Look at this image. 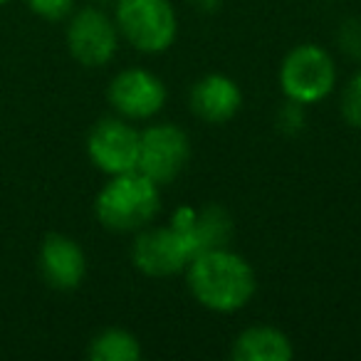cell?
I'll use <instances>...</instances> for the list:
<instances>
[{"label": "cell", "instance_id": "cell-1", "mask_svg": "<svg viewBox=\"0 0 361 361\" xmlns=\"http://www.w3.org/2000/svg\"><path fill=\"white\" fill-rule=\"evenodd\" d=\"M191 297L216 314H233L252 300L257 277L250 262L231 247L198 252L186 267Z\"/></svg>", "mask_w": 361, "mask_h": 361}, {"label": "cell", "instance_id": "cell-2", "mask_svg": "<svg viewBox=\"0 0 361 361\" xmlns=\"http://www.w3.org/2000/svg\"><path fill=\"white\" fill-rule=\"evenodd\" d=\"M161 213V186L141 171L109 176L94 198V216L111 233H139Z\"/></svg>", "mask_w": 361, "mask_h": 361}, {"label": "cell", "instance_id": "cell-3", "mask_svg": "<svg viewBox=\"0 0 361 361\" xmlns=\"http://www.w3.org/2000/svg\"><path fill=\"white\" fill-rule=\"evenodd\" d=\"M114 23L121 40L144 55H161L178 35V16L171 0H116Z\"/></svg>", "mask_w": 361, "mask_h": 361}, {"label": "cell", "instance_id": "cell-4", "mask_svg": "<svg viewBox=\"0 0 361 361\" xmlns=\"http://www.w3.org/2000/svg\"><path fill=\"white\" fill-rule=\"evenodd\" d=\"M280 90L285 99L310 106L326 99L336 87V65L322 45L305 42L292 47L280 65Z\"/></svg>", "mask_w": 361, "mask_h": 361}, {"label": "cell", "instance_id": "cell-5", "mask_svg": "<svg viewBox=\"0 0 361 361\" xmlns=\"http://www.w3.org/2000/svg\"><path fill=\"white\" fill-rule=\"evenodd\" d=\"M191 161V139L186 129L171 121L146 126L139 134V164L136 171L149 176L161 188L173 183Z\"/></svg>", "mask_w": 361, "mask_h": 361}, {"label": "cell", "instance_id": "cell-6", "mask_svg": "<svg viewBox=\"0 0 361 361\" xmlns=\"http://www.w3.org/2000/svg\"><path fill=\"white\" fill-rule=\"evenodd\" d=\"M119 30L114 18L99 6H87L72 13L67 25V50L72 60L87 70H99L114 60L119 50Z\"/></svg>", "mask_w": 361, "mask_h": 361}, {"label": "cell", "instance_id": "cell-7", "mask_svg": "<svg viewBox=\"0 0 361 361\" xmlns=\"http://www.w3.org/2000/svg\"><path fill=\"white\" fill-rule=\"evenodd\" d=\"M111 109L129 121L154 119L169 99L164 80L144 67H126L111 77L106 87Z\"/></svg>", "mask_w": 361, "mask_h": 361}, {"label": "cell", "instance_id": "cell-8", "mask_svg": "<svg viewBox=\"0 0 361 361\" xmlns=\"http://www.w3.org/2000/svg\"><path fill=\"white\" fill-rule=\"evenodd\" d=\"M139 134L124 116H104L87 134V156L106 176L136 171L139 164Z\"/></svg>", "mask_w": 361, "mask_h": 361}, {"label": "cell", "instance_id": "cell-9", "mask_svg": "<svg viewBox=\"0 0 361 361\" xmlns=\"http://www.w3.org/2000/svg\"><path fill=\"white\" fill-rule=\"evenodd\" d=\"M193 260V250L186 238L171 226L166 228H144L136 233L131 243V262L146 277H173L186 272L188 262Z\"/></svg>", "mask_w": 361, "mask_h": 361}, {"label": "cell", "instance_id": "cell-10", "mask_svg": "<svg viewBox=\"0 0 361 361\" xmlns=\"http://www.w3.org/2000/svg\"><path fill=\"white\" fill-rule=\"evenodd\" d=\"M173 231H178L191 245L193 257L198 252L216 250V247H228L233 240V218L218 203H208L203 208L180 206L171 213Z\"/></svg>", "mask_w": 361, "mask_h": 361}, {"label": "cell", "instance_id": "cell-11", "mask_svg": "<svg viewBox=\"0 0 361 361\" xmlns=\"http://www.w3.org/2000/svg\"><path fill=\"white\" fill-rule=\"evenodd\" d=\"M37 267L40 275L52 290L72 292L85 282L87 275V255L82 245L70 235L50 233L42 240L37 252Z\"/></svg>", "mask_w": 361, "mask_h": 361}, {"label": "cell", "instance_id": "cell-12", "mask_svg": "<svg viewBox=\"0 0 361 361\" xmlns=\"http://www.w3.org/2000/svg\"><path fill=\"white\" fill-rule=\"evenodd\" d=\"M243 109V90L233 77L213 72L193 85L191 111L201 121L213 126L228 124Z\"/></svg>", "mask_w": 361, "mask_h": 361}, {"label": "cell", "instance_id": "cell-13", "mask_svg": "<svg viewBox=\"0 0 361 361\" xmlns=\"http://www.w3.org/2000/svg\"><path fill=\"white\" fill-rule=\"evenodd\" d=\"M231 356L235 361H290L295 356L290 336L270 324L245 326L233 339Z\"/></svg>", "mask_w": 361, "mask_h": 361}, {"label": "cell", "instance_id": "cell-14", "mask_svg": "<svg viewBox=\"0 0 361 361\" xmlns=\"http://www.w3.org/2000/svg\"><path fill=\"white\" fill-rule=\"evenodd\" d=\"M87 354L92 361H139L141 341L121 326H109L90 341Z\"/></svg>", "mask_w": 361, "mask_h": 361}, {"label": "cell", "instance_id": "cell-15", "mask_svg": "<svg viewBox=\"0 0 361 361\" xmlns=\"http://www.w3.org/2000/svg\"><path fill=\"white\" fill-rule=\"evenodd\" d=\"M275 126H277V131H282V134H287V136L300 134L307 126V106L292 99L282 102V106L275 114Z\"/></svg>", "mask_w": 361, "mask_h": 361}, {"label": "cell", "instance_id": "cell-16", "mask_svg": "<svg viewBox=\"0 0 361 361\" xmlns=\"http://www.w3.org/2000/svg\"><path fill=\"white\" fill-rule=\"evenodd\" d=\"M339 106L346 124L354 126V129H361V70L346 82Z\"/></svg>", "mask_w": 361, "mask_h": 361}, {"label": "cell", "instance_id": "cell-17", "mask_svg": "<svg viewBox=\"0 0 361 361\" xmlns=\"http://www.w3.org/2000/svg\"><path fill=\"white\" fill-rule=\"evenodd\" d=\"M25 3L37 18L50 23L65 20L75 11V0H25Z\"/></svg>", "mask_w": 361, "mask_h": 361}, {"label": "cell", "instance_id": "cell-18", "mask_svg": "<svg viewBox=\"0 0 361 361\" xmlns=\"http://www.w3.org/2000/svg\"><path fill=\"white\" fill-rule=\"evenodd\" d=\"M336 42L344 55H349L351 60H361V20L349 18L341 23L336 30Z\"/></svg>", "mask_w": 361, "mask_h": 361}, {"label": "cell", "instance_id": "cell-19", "mask_svg": "<svg viewBox=\"0 0 361 361\" xmlns=\"http://www.w3.org/2000/svg\"><path fill=\"white\" fill-rule=\"evenodd\" d=\"M193 8H196L198 13H206V16H211V13H216L218 8L223 6V0H191Z\"/></svg>", "mask_w": 361, "mask_h": 361}, {"label": "cell", "instance_id": "cell-20", "mask_svg": "<svg viewBox=\"0 0 361 361\" xmlns=\"http://www.w3.org/2000/svg\"><path fill=\"white\" fill-rule=\"evenodd\" d=\"M109 3H116V0H97V6H109Z\"/></svg>", "mask_w": 361, "mask_h": 361}, {"label": "cell", "instance_id": "cell-21", "mask_svg": "<svg viewBox=\"0 0 361 361\" xmlns=\"http://www.w3.org/2000/svg\"><path fill=\"white\" fill-rule=\"evenodd\" d=\"M6 3H11V0H0V6H6Z\"/></svg>", "mask_w": 361, "mask_h": 361}]
</instances>
